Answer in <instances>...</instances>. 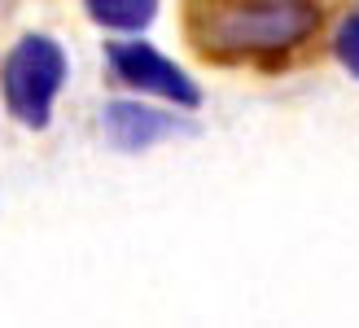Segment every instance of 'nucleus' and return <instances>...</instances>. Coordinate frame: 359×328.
<instances>
[{
	"label": "nucleus",
	"mask_w": 359,
	"mask_h": 328,
	"mask_svg": "<svg viewBox=\"0 0 359 328\" xmlns=\"http://www.w3.org/2000/svg\"><path fill=\"white\" fill-rule=\"evenodd\" d=\"M193 40L219 62L285 57L320 31L316 0H202L193 9Z\"/></svg>",
	"instance_id": "obj_1"
},
{
	"label": "nucleus",
	"mask_w": 359,
	"mask_h": 328,
	"mask_svg": "<svg viewBox=\"0 0 359 328\" xmlns=\"http://www.w3.org/2000/svg\"><path fill=\"white\" fill-rule=\"evenodd\" d=\"M66 83V53L48 35H22L0 70V88H5V105L22 127H48L53 101H57Z\"/></svg>",
	"instance_id": "obj_2"
},
{
	"label": "nucleus",
	"mask_w": 359,
	"mask_h": 328,
	"mask_svg": "<svg viewBox=\"0 0 359 328\" xmlns=\"http://www.w3.org/2000/svg\"><path fill=\"white\" fill-rule=\"evenodd\" d=\"M105 62H110L114 79L136 88V93H154L163 101H175L180 109H197V105H202V88H197L171 57H163V53H158L154 44H145V40H114V44H105Z\"/></svg>",
	"instance_id": "obj_3"
},
{
	"label": "nucleus",
	"mask_w": 359,
	"mask_h": 328,
	"mask_svg": "<svg viewBox=\"0 0 359 328\" xmlns=\"http://www.w3.org/2000/svg\"><path fill=\"white\" fill-rule=\"evenodd\" d=\"M101 132L123 153H145V149H154L158 140L193 136L197 127L184 123V118H175V114H163V109H149L140 101H110L101 109Z\"/></svg>",
	"instance_id": "obj_4"
},
{
	"label": "nucleus",
	"mask_w": 359,
	"mask_h": 328,
	"mask_svg": "<svg viewBox=\"0 0 359 328\" xmlns=\"http://www.w3.org/2000/svg\"><path fill=\"white\" fill-rule=\"evenodd\" d=\"M93 22L110 31H145L158 18V0H83Z\"/></svg>",
	"instance_id": "obj_5"
},
{
	"label": "nucleus",
	"mask_w": 359,
	"mask_h": 328,
	"mask_svg": "<svg viewBox=\"0 0 359 328\" xmlns=\"http://www.w3.org/2000/svg\"><path fill=\"white\" fill-rule=\"evenodd\" d=\"M355 40H359V13L351 9L346 18H342V31H337V62H342L346 70H351V79L359 75V48H355Z\"/></svg>",
	"instance_id": "obj_6"
}]
</instances>
